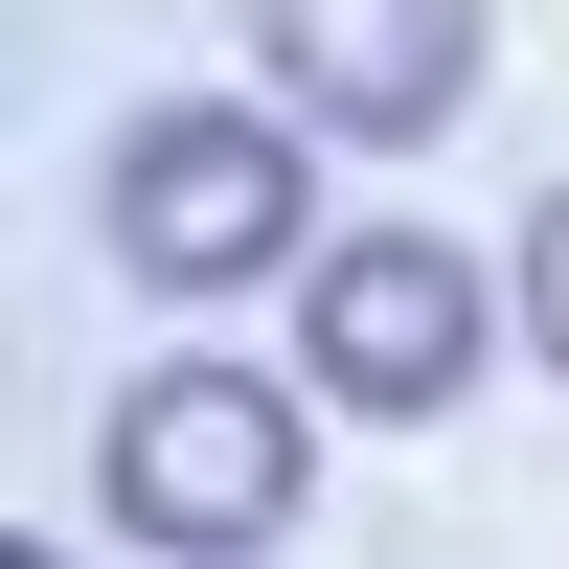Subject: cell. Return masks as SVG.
Returning a JSON list of instances; mask_svg holds the SVG:
<instances>
[{"instance_id": "5b68a950", "label": "cell", "mask_w": 569, "mask_h": 569, "mask_svg": "<svg viewBox=\"0 0 569 569\" xmlns=\"http://www.w3.org/2000/svg\"><path fill=\"white\" fill-rule=\"evenodd\" d=\"M525 319H547V365H569V182H547V228H525Z\"/></svg>"}, {"instance_id": "7a4b0ae2", "label": "cell", "mask_w": 569, "mask_h": 569, "mask_svg": "<svg viewBox=\"0 0 569 569\" xmlns=\"http://www.w3.org/2000/svg\"><path fill=\"white\" fill-rule=\"evenodd\" d=\"M297 365H319V410L410 433V410L479 388V273H456L433 228H319L297 251Z\"/></svg>"}, {"instance_id": "277c9868", "label": "cell", "mask_w": 569, "mask_h": 569, "mask_svg": "<svg viewBox=\"0 0 569 569\" xmlns=\"http://www.w3.org/2000/svg\"><path fill=\"white\" fill-rule=\"evenodd\" d=\"M273 23V91L342 137H456V91H479V0H251Z\"/></svg>"}, {"instance_id": "3957f363", "label": "cell", "mask_w": 569, "mask_h": 569, "mask_svg": "<svg viewBox=\"0 0 569 569\" xmlns=\"http://www.w3.org/2000/svg\"><path fill=\"white\" fill-rule=\"evenodd\" d=\"M114 525L137 547H273L297 525V388H251V365H160V388L114 410Z\"/></svg>"}, {"instance_id": "6da1fadb", "label": "cell", "mask_w": 569, "mask_h": 569, "mask_svg": "<svg viewBox=\"0 0 569 569\" xmlns=\"http://www.w3.org/2000/svg\"><path fill=\"white\" fill-rule=\"evenodd\" d=\"M319 251V182H297V114H228V91H160L114 137V273L160 297H251V273Z\"/></svg>"}]
</instances>
